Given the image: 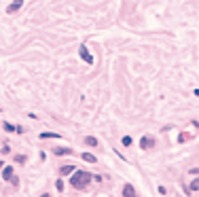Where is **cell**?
Returning a JSON list of instances; mask_svg holds the SVG:
<instances>
[{
    "label": "cell",
    "mask_w": 199,
    "mask_h": 197,
    "mask_svg": "<svg viewBox=\"0 0 199 197\" xmlns=\"http://www.w3.org/2000/svg\"><path fill=\"white\" fill-rule=\"evenodd\" d=\"M91 174L89 172H83V169H76L74 174L70 176V187H74V189H85L89 182H91Z\"/></svg>",
    "instance_id": "obj_1"
},
{
    "label": "cell",
    "mask_w": 199,
    "mask_h": 197,
    "mask_svg": "<svg viewBox=\"0 0 199 197\" xmlns=\"http://www.w3.org/2000/svg\"><path fill=\"white\" fill-rule=\"evenodd\" d=\"M157 144V140L153 138V136H144L142 140H140V149H144V151H148V149H153V146Z\"/></svg>",
    "instance_id": "obj_2"
},
{
    "label": "cell",
    "mask_w": 199,
    "mask_h": 197,
    "mask_svg": "<svg viewBox=\"0 0 199 197\" xmlns=\"http://www.w3.org/2000/svg\"><path fill=\"white\" fill-rule=\"evenodd\" d=\"M53 155H55V157L72 155V149H70V146H55V149H53Z\"/></svg>",
    "instance_id": "obj_3"
},
{
    "label": "cell",
    "mask_w": 199,
    "mask_h": 197,
    "mask_svg": "<svg viewBox=\"0 0 199 197\" xmlns=\"http://www.w3.org/2000/svg\"><path fill=\"white\" fill-rule=\"evenodd\" d=\"M81 59L87 62V64H93V57H91V53L87 51V47H81Z\"/></svg>",
    "instance_id": "obj_4"
},
{
    "label": "cell",
    "mask_w": 199,
    "mask_h": 197,
    "mask_svg": "<svg viewBox=\"0 0 199 197\" xmlns=\"http://www.w3.org/2000/svg\"><path fill=\"white\" fill-rule=\"evenodd\" d=\"M121 193H123V197H136V189H134L131 184H125Z\"/></svg>",
    "instance_id": "obj_5"
},
{
    "label": "cell",
    "mask_w": 199,
    "mask_h": 197,
    "mask_svg": "<svg viewBox=\"0 0 199 197\" xmlns=\"http://www.w3.org/2000/svg\"><path fill=\"white\" fill-rule=\"evenodd\" d=\"M74 172H76V167H74V165H62V167H59V174H62V176L74 174Z\"/></svg>",
    "instance_id": "obj_6"
},
{
    "label": "cell",
    "mask_w": 199,
    "mask_h": 197,
    "mask_svg": "<svg viewBox=\"0 0 199 197\" xmlns=\"http://www.w3.org/2000/svg\"><path fill=\"white\" fill-rule=\"evenodd\" d=\"M195 191H199V176H197V178H193V180H191V184H189V193H195Z\"/></svg>",
    "instance_id": "obj_7"
},
{
    "label": "cell",
    "mask_w": 199,
    "mask_h": 197,
    "mask_svg": "<svg viewBox=\"0 0 199 197\" xmlns=\"http://www.w3.org/2000/svg\"><path fill=\"white\" fill-rule=\"evenodd\" d=\"M2 178H4V180H11V178H13V167H11V165H7V167L2 169Z\"/></svg>",
    "instance_id": "obj_8"
},
{
    "label": "cell",
    "mask_w": 199,
    "mask_h": 197,
    "mask_svg": "<svg viewBox=\"0 0 199 197\" xmlns=\"http://www.w3.org/2000/svg\"><path fill=\"white\" fill-rule=\"evenodd\" d=\"M40 138H42V140H49V138L57 140V138H59V134H55V132H42V134H40Z\"/></svg>",
    "instance_id": "obj_9"
},
{
    "label": "cell",
    "mask_w": 199,
    "mask_h": 197,
    "mask_svg": "<svg viewBox=\"0 0 199 197\" xmlns=\"http://www.w3.org/2000/svg\"><path fill=\"white\" fill-rule=\"evenodd\" d=\"M85 144H87V146H91V149L100 146V144H97V138H93V136H87V138H85Z\"/></svg>",
    "instance_id": "obj_10"
},
{
    "label": "cell",
    "mask_w": 199,
    "mask_h": 197,
    "mask_svg": "<svg viewBox=\"0 0 199 197\" xmlns=\"http://www.w3.org/2000/svg\"><path fill=\"white\" fill-rule=\"evenodd\" d=\"M83 161H87V163H97V159H95L91 153H83Z\"/></svg>",
    "instance_id": "obj_11"
},
{
    "label": "cell",
    "mask_w": 199,
    "mask_h": 197,
    "mask_svg": "<svg viewBox=\"0 0 199 197\" xmlns=\"http://www.w3.org/2000/svg\"><path fill=\"white\" fill-rule=\"evenodd\" d=\"M21 7H23L21 2H13V4H9V9H7V11H9V13H15V11H19Z\"/></svg>",
    "instance_id": "obj_12"
},
{
    "label": "cell",
    "mask_w": 199,
    "mask_h": 197,
    "mask_svg": "<svg viewBox=\"0 0 199 197\" xmlns=\"http://www.w3.org/2000/svg\"><path fill=\"white\" fill-rule=\"evenodd\" d=\"M2 127H4V132H15L17 129L15 125H11V123H2Z\"/></svg>",
    "instance_id": "obj_13"
},
{
    "label": "cell",
    "mask_w": 199,
    "mask_h": 197,
    "mask_svg": "<svg viewBox=\"0 0 199 197\" xmlns=\"http://www.w3.org/2000/svg\"><path fill=\"white\" fill-rule=\"evenodd\" d=\"M121 142H123V146H131V138H129V136H123Z\"/></svg>",
    "instance_id": "obj_14"
},
{
    "label": "cell",
    "mask_w": 199,
    "mask_h": 197,
    "mask_svg": "<svg viewBox=\"0 0 199 197\" xmlns=\"http://www.w3.org/2000/svg\"><path fill=\"white\" fill-rule=\"evenodd\" d=\"M55 187H57V191H64V180H57Z\"/></svg>",
    "instance_id": "obj_15"
},
{
    "label": "cell",
    "mask_w": 199,
    "mask_h": 197,
    "mask_svg": "<svg viewBox=\"0 0 199 197\" xmlns=\"http://www.w3.org/2000/svg\"><path fill=\"white\" fill-rule=\"evenodd\" d=\"M189 174H195V176H199V167H191V169H189Z\"/></svg>",
    "instance_id": "obj_16"
},
{
    "label": "cell",
    "mask_w": 199,
    "mask_h": 197,
    "mask_svg": "<svg viewBox=\"0 0 199 197\" xmlns=\"http://www.w3.org/2000/svg\"><path fill=\"white\" fill-rule=\"evenodd\" d=\"M15 161H19V163H23V161H26V155H17V157H15Z\"/></svg>",
    "instance_id": "obj_17"
},
{
    "label": "cell",
    "mask_w": 199,
    "mask_h": 197,
    "mask_svg": "<svg viewBox=\"0 0 199 197\" xmlns=\"http://www.w3.org/2000/svg\"><path fill=\"white\" fill-rule=\"evenodd\" d=\"M186 138H189L186 134H180V136H178V142H186Z\"/></svg>",
    "instance_id": "obj_18"
},
{
    "label": "cell",
    "mask_w": 199,
    "mask_h": 197,
    "mask_svg": "<svg viewBox=\"0 0 199 197\" xmlns=\"http://www.w3.org/2000/svg\"><path fill=\"white\" fill-rule=\"evenodd\" d=\"M40 197H51V195H49V193H42V195H40Z\"/></svg>",
    "instance_id": "obj_19"
},
{
    "label": "cell",
    "mask_w": 199,
    "mask_h": 197,
    "mask_svg": "<svg viewBox=\"0 0 199 197\" xmlns=\"http://www.w3.org/2000/svg\"><path fill=\"white\" fill-rule=\"evenodd\" d=\"M0 167H2V161H0Z\"/></svg>",
    "instance_id": "obj_20"
},
{
    "label": "cell",
    "mask_w": 199,
    "mask_h": 197,
    "mask_svg": "<svg viewBox=\"0 0 199 197\" xmlns=\"http://www.w3.org/2000/svg\"><path fill=\"white\" fill-rule=\"evenodd\" d=\"M0 110H2V108H0Z\"/></svg>",
    "instance_id": "obj_21"
}]
</instances>
